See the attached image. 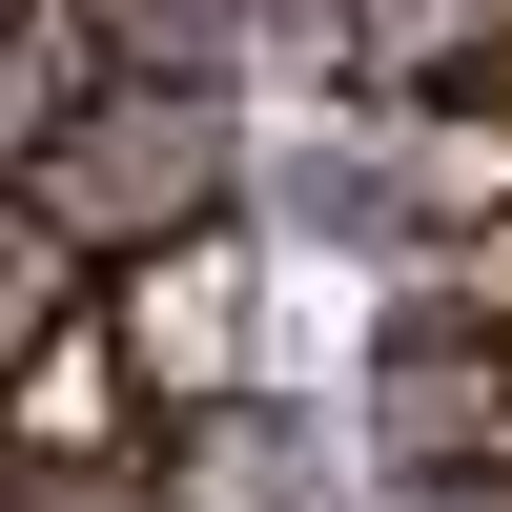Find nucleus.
I'll list each match as a JSON object with an SVG mask.
<instances>
[{"mask_svg": "<svg viewBox=\"0 0 512 512\" xmlns=\"http://www.w3.org/2000/svg\"><path fill=\"white\" fill-rule=\"evenodd\" d=\"M226 185H246L226 82H103V103L21 164L41 246H62L82 287H123V267H164V246H205V226H226Z\"/></svg>", "mask_w": 512, "mask_h": 512, "instance_id": "obj_1", "label": "nucleus"}, {"mask_svg": "<svg viewBox=\"0 0 512 512\" xmlns=\"http://www.w3.org/2000/svg\"><path fill=\"white\" fill-rule=\"evenodd\" d=\"M21 21H41V0H0V41H21Z\"/></svg>", "mask_w": 512, "mask_h": 512, "instance_id": "obj_8", "label": "nucleus"}, {"mask_svg": "<svg viewBox=\"0 0 512 512\" xmlns=\"http://www.w3.org/2000/svg\"><path fill=\"white\" fill-rule=\"evenodd\" d=\"M82 41H103L123 82H226V41H246V0H62Z\"/></svg>", "mask_w": 512, "mask_h": 512, "instance_id": "obj_5", "label": "nucleus"}, {"mask_svg": "<svg viewBox=\"0 0 512 512\" xmlns=\"http://www.w3.org/2000/svg\"><path fill=\"white\" fill-rule=\"evenodd\" d=\"M82 308H103V287H82V267H62V246H41V205H21V185H0V390H21V369H41V349H62V328H82Z\"/></svg>", "mask_w": 512, "mask_h": 512, "instance_id": "obj_6", "label": "nucleus"}, {"mask_svg": "<svg viewBox=\"0 0 512 512\" xmlns=\"http://www.w3.org/2000/svg\"><path fill=\"white\" fill-rule=\"evenodd\" d=\"M390 512H512V492H390Z\"/></svg>", "mask_w": 512, "mask_h": 512, "instance_id": "obj_7", "label": "nucleus"}, {"mask_svg": "<svg viewBox=\"0 0 512 512\" xmlns=\"http://www.w3.org/2000/svg\"><path fill=\"white\" fill-rule=\"evenodd\" d=\"M103 328H123V369H144V410H205V431H226V390H246V246L205 226V246H164V267H123Z\"/></svg>", "mask_w": 512, "mask_h": 512, "instance_id": "obj_3", "label": "nucleus"}, {"mask_svg": "<svg viewBox=\"0 0 512 512\" xmlns=\"http://www.w3.org/2000/svg\"><path fill=\"white\" fill-rule=\"evenodd\" d=\"M369 451L390 492H512V349H369Z\"/></svg>", "mask_w": 512, "mask_h": 512, "instance_id": "obj_2", "label": "nucleus"}, {"mask_svg": "<svg viewBox=\"0 0 512 512\" xmlns=\"http://www.w3.org/2000/svg\"><path fill=\"white\" fill-rule=\"evenodd\" d=\"M123 431H164V410H144V369H123V328L82 308L62 349H41L21 390H0V492H21V472H62V492H103V451H123Z\"/></svg>", "mask_w": 512, "mask_h": 512, "instance_id": "obj_4", "label": "nucleus"}]
</instances>
